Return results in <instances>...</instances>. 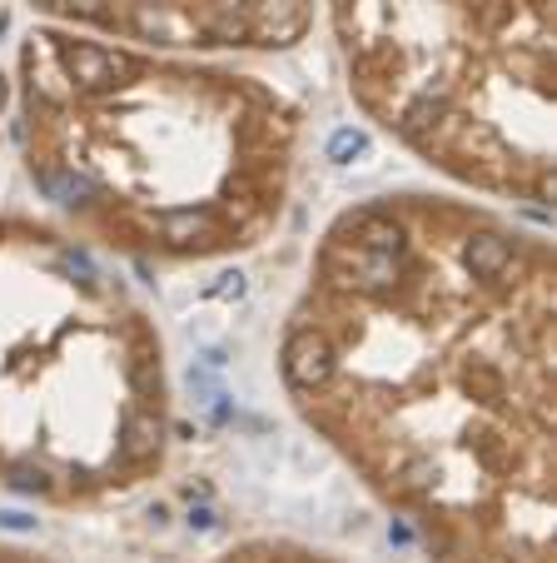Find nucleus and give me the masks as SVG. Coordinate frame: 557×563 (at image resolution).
Listing matches in <instances>:
<instances>
[{
  "label": "nucleus",
  "mask_w": 557,
  "mask_h": 563,
  "mask_svg": "<svg viewBox=\"0 0 557 563\" xmlns=\"http://www.w3.org/2000/svg\"><path fill=\"white\" fill-rule=\"evenodd\" d=\"M553 245L388 195L323 235L294 319L329 369L294 394L443 563H553Z\"/></svg>",
  "instance_id": "nucleus-1"
},
{
  "label": "nucleus",
  "mask_w": 557,
  "mask_h": 563,
  "mask_svg": "<svg viewBox=\"0 0 557 563\" xmlns=\"http://www.w3.org/2000/svg\"><path fill=\"white\" fill-rule=\"evenodd\" d=\"M25 165L110 245L209 260L259 245L289 190L299 115L254 76L40 31L21 50Z\"/></svg>",
  "instance_id": "nucleus-2"
},
{
  "label": "nucleus",
  "mask_w": 557,
  "mask_h": 563,
  "mask_svg": "<svg viewBox=\"0 0 557 563\" xmlns=\"http://www.w3.org/2000/svg\"><path fill=\"white\" fill-rule=\"evenodd\" d=\"M170 439L160 339L85 249L0 225V474L31 464L50 498L129 484Z\"/></svg>",
  "instance_id": "nucleus-3"
},
{
  "label": "nucleus",
  "mask_w": 557,
  "mask_h": 563,
  "mask_svg": "<svg viewBox=\"0 0 557 563\" xmlns=\"http://www.w3.org/2000/svg\"><path fill=\"white\" fill-rule=\"evenodd\" d=\"M349 90L443 174L553 205V0H333Z\"/></svg>",
  "instance_id": "nucleus-4"
},
{
  "label": "nucleus",
  "mask_w": 557,
  "mask_h": 563,
  "mask_svg": "<svg viewBox=\"0 0 557 563\" xmlns=\"http://www.w3.org/2000/svg\"><path fill=\"white\" fill-rule=\"evenodd\" d=\"M35 11L155 50H289L314 0H35Z\"/></svg>",
  "instance_id": "nucleus-5"
},
{
  "label": "nucleus",
  "mask_w": 557,
  "mask_h": 563,
  "mask_svg": "<svg viewBox=\"0 0 557 563\" xmlns=\"http://www.w3.org/2000/svg\"><path fill=\"white\" fill-rule=\"evenodd\" d=\"M358 155H368V135L364 130H354V125L333 130V140H329V160L333 165H354Z\"/></svg>",
  "instance_id": "nucleus-6"
},
{
  "label": "nucleus",
  "mask_w": 557,
  "mask_h": 563,
  "mask_svg": "<svg viewBox=\"0 0 557 563\" xmlns=\"http://www.w3.org/2000/svg\"><path fill=\"white\" fill-rule=\"evenodd\" d=\"M190 529H219V509H209V504L190 509Z\"/></svg>",
  "instance_id": "nucleus-7"
},
{
  "label": "nucleus",
  "mask_w": 557,
  "mask_h": 563,
  "mask_svg": "<svg viewBox=\"0 0 557 563\" xmlns=\"http://www.w3.org/2000/svg\"><path fill=\"white\" fill-rule=\"evenodd\" d=\"M219 299H244V274H225V284H219Z\"/></svg>",
  "instance_id": "nucleus-8"
},
{
  "label": "nucleus",
  "mask_w": 557,
  "mask_h": 563,
  "mask_svg": "<svg viewBox=\"0 0 557 563\" xmlns=\"http://www.w3.org/2000/svg\"><path fill=\"white\" fill-rule=\"evenodd\" d=\"M0 523H5V529H31V519H25V514H0Z\"/></svg>",
  "instance_id": "nucleus-9"
},
{
  "label": "nucleus",
  "mask_w": 557,
  "mask_h": 563,
  "mask_svg": "<svg viewBox=\"0 0 557 563\" xmlns=\"http://www.w3.org/2000/svg\"><path fill=\"white\" fill-rule=\"evenodd\" d=\"M5 100H11V85H5V80H0V105H5Z\"/></svg>",
  "instance_id": "nucleus-10"
}]
</instances>
